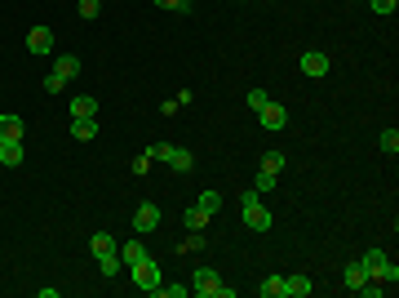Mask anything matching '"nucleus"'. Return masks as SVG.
Here are the masks:
<instances>
[{
    "label": "nucleus",
    "mask_w": 399,
    "mask_h": 298,
    "mask_svg": "<svg viewBox=\"0 0 399 298\" xmlns=\"http://www.w3.org/2000/svg\"><path fill=\"white\" fill-rule=\"evenodd\" d=\"M364 271H368V281H377V285H386V290H395V281H399V267L386 258V249H364Z\"/></svg>",
    "instance_id": "nucleus-1"
},
{
    "label": "nucleus",
    "mask_w": 399,
    "mask_h": 298,
    "mask_svg": "<svg viewBox=\"0 0 399 298\" xmlns=\"http://www.w3.org/2000/svg\"><path fill=\"white\" fill-rule=\"evenodd\" d=\"M89 249H93V258H98V267H102V276L111 281L116 271H120V245L111 241L107 232H93V241H89Z\"/></svg>",
    "instance_id": "nucleus-2"
},
{
    "label": "nucleus",
    "mask_w": 399,
    "mask_h": 298,
    "mask_svg": "<svg viewBox=\"0 0 399 298\" xmlns=\"http://www.w3.org/2000/svg\"><path fill=\"white\" fill-rule=\"evenodd\" d=\"M191 294L200 298H235L231 285H222V276H217L213 267H196V276H191Z\"/></svg>",
    "instance_id": "nucleus-3"
},
{
    "label": "nucleus",
    "mask_w": 399,
    "mask_h": 298,
    "mask_svg": "<svg viewBox=\"0 0 399 298\" xmlns=\"http://www.w3.org/2000/svg\"><path fill=\"white\" fill-rule=\"evenodd\" d=\"M151 161H164L173 174H191V165H196V156H191L187 147H173V142H151Z\"/></svg>",
    "instance_id": "nucleus-4"
},
{
    "label": "nucleus",
    "mask_w": 399,
    "mask_h": 298,
    "mask_svg": "<svg viewBox=\"0 0 399 298\" xmlns=\"http://www.w3.org/2000/svg\"><path fill=\"white\" fill-rule=\"evenodd\" d=\"M240 214H244L249 232H271V209L262 205V192H244V200H240Z\"/></svg>",
    "instance_id": "nucleus-5"
},
{
    "label": "nucleus",
    "mask_w": 399,
    "mask_h": 298,
    "mask_svg": "<svg viewBox=\"0 0 399 298\" xmlns=\"http://www.w3.org/2000/svg\"><path fill=\"white\" fill-rule=\"evenodd\" d=\"M129 276H133V285H138L142 294H155V290H160V263H155L151 254H142L138 263H129Z\"/></svg>",
    "instance_id": "nucleus-6"
},
{
    "label": "nucleus",
    "mask_w": 399,
    "mask_h": 298,
    "mask_svg": "<svg viewBox=\"0 0 399 298\" xmlns=\"http://www.w3.org/2000/svg\"><path fill=\"white\" fill-rule=\"evenodd\" d=\"M71 76H80V58H76V54H63V58L54 63V71L45 76V94H58Z\"/></svg>",
    "instance_id": "nucleus-7"
},
{
    "label": "nucleus",
    "mask_w": 399,
    "mask_h": 298,
    "mask_svg": "<svg viewBox=\"0 0 399 298\" xmlns=\"http://www.w3.org/2000/svg\"><path fill=\"white\" fill-rule=\"evenodd\" d=\"M155 228H160V205L142 200L138 214H133V232H138V236H147V232H155Z\"/></svg>",
    "instance_id": "nucleus-8"
},
{
    "label": "nucleus",
    "mask_w": 399,
    "mask_h": 298,
    "mask_svg": "<svg viewBox=\"0 0 399 298\" xmlns=\"http://www.w3.org/2000/svg\"><path fill=\"white\" fill-rule=\"evenodd\" d=\"M258 121H262V129H284L288 125V107L284 103H266L258 112Z\"/></svg>",
    "instance_id": "nucleus-9"
},
{
    "label": "nucleus",
    "mask_w": 399,
    "mask_h": 298,
    "mask_svg": "<svg viewBox=\"0 0 399 298\" xmlns=\"http://www.w3.org/2000/svg\"><path fill=\"white\" fill-rule=\"evenodd\" d=\"M302 71H306V76H329V54H320V50H306L302 54Z\"/></svg>",
    "instance_id": "nucleus-10"
},
{
    "label": "nucleus",
    "mask_w": 399,
    "mask_h": 298,
    "mask_svg": "<svg viewBox=\"0 0 399 298\" xmlns=\"http://www.w3.org/2000/svg\"><path fill=\"white\" fill-rule=\"evenodd\" d=\"M27 50H31L36 58L49 54V50H54V31H49V27H31V31H27Z\"/></svg>",
    "instance_id": "nucleus-11"
},
{
    "label": "nucleus",
    "mask_w": 399,
    "mask_h": 298,
    "mask_svg": "<svg viewBox=\"0 0 399 298\" xmlns=\"http://www.w3.org/2000/svg\"><path fill=\"white\" fill-rule=\"evenodd\" d=\"M342 281H346V290H350V294H359V285L368 281L364 263H359V258H350V263H346V271H342Z\"/></svg>",
    "instance_id": "nucleus-12"
},
{
    "label": "nucleus",
    "mask_w": 399,
    "mask_h": 298,
    "mask_svg": "<svg viewBox=\"0 0 399 298\" xmlns=\"http://www.w3.org/2000/svg\"><path fill=\"white\" fill-rule=\"evenodd\" d=\"M89 116H98V98H89V94L71 98V121H89Z\"/></svg>",
    "instance_id": "nucleus-13"
},
{
    "label": "nucleus",
    "mask_w": 399,
    "mask_h": 298,
    "mask_svg": "<svg viewBox=\"0 0 399 298\" xmlns=\"http://www.w3.org/2000/svg\"><path fill=\"white\" fill-rule=\"evenodd\" d=\"M311 290H315V285H311V276H284V298H306Z\"/></svg>",
    "instance_id": "nucleus-14"
},
{
    "label": "nucleus",
    "mask_w": 399,
    "mask_h": 298,
    "mask_svg": "<svg viewBox=\"0 0 399 298\" xmlns=\"http://www.w3.org/2000/svg\"><path fill=\"white\" fill-rule=\"evenodd\" d=\"M0 142H22V121L18 116H0Z\"/></svg>",
    "instance_id": "nucleus-15"
},
{
    "label": "nucleus",
    "mask_w": 399,
    "mask_h": 298,
    "mask_svg": "<svg viewBox=\"0 0 399 298\" xmlns=\"http://www.w3.org/2000/svg\"><path fill=\"white\" fill-rule=\"evenodd\" d=\"M71 138H80V142L98 138V116H89V121H71Z\"/></svg>",
    "instance_id": "nucleus-16"
},
{
    "label": "nucleus",
    "mask_w": 399,
    "mask_h": 298,
    "mask_svg": "<svg viewBox=\"0 0 399 298\" xmlns=\"http://www.w3.org/2000/svg\"><path fill=\"white\" fill-rule=\"evenodd\" d=\"M0 161L14 170V165H22V142H0Z\"/></svg>",
    "instance_id": "nucleus-17"
},
{
    "label": "nucleus",
    "mask_w": 399,
    "mask_h": 298,
    "mask_svg": "<svg viewBox=\"0 0 399 298\" xmlns=\"http://www.w3.org/2000/svg\"><path fill=\"white\" fill-rule=\"evenodd\" d=\"M142 254H147V249H142V236H138V241H129V245H120V263H125V267L138 263Z\"/></svg>",
    "instance_id": "nucleus-18"
},
{
    "label": "nucleus",
    "mask_w": 399,
    "mask_h": 298,
    "mask_svg": "<svg viewBox=\"0 0 399 298\" xmlns=\"http://www.w3.org/2000/svg\"><path fill=\"white\" fill-rule=\"evenodd\" d=\"M262 174H275V178H280V174H284V151H266V156H262Z\"/></svg>",
    "instance_id": "nucleus-19"
},
{
    "label": "nucleus",
    "mask_w": 399,
    "mask_h": 298,
    "mask_svg": "<svg viewBox=\"0 0 399 298\" xmlns=\"http://www.w3.org/2000/svg\"><path fill=\"white\" fill-rule=\"evenodd\" d=\"M377 147L386 151V156H395V151H399V129L391 125V129H382V138H377Z\"/></svg>",
    "instance_id": "nucleus-20"
},
{
    "label": "nucleus",
    "mask_w": 399,
    "mask_h": 298,
    "mask_svg": "<svg viewBox=\"0 0 399 298\" xmlns=\"http://www.w3.org/2000/svg\"><path fill=\"white\" fill-rule=\"evenodd\" d=\"M182 218H187V228H191V232H204V223H209V214H204L200 205H191V209L182 214Z\"/></svg>",
    "instance_id": "nucleus-21"
},
{
    "label": "nucleus",
    "mask_w": 399,
    "mask_h": 298,
    "mask_svg": "<svg viewBox=\"0 0 399 298\" xmlns=\"http://www.w3.org/2000/svg\"><path fill=\"white\" fill-rule=\"evenodd\" d=\"M196 205H200V209H204V214L213 218V214L222 209V196H217V192H200V200H196Z\"/></svg>",
    "instance_id": "nucleus-22"
},
{
    "label": "nucleus",
    "mask_w": 399,
    "mask_h": 298,
    "mask_svg": "<svg viewBox=\"0 0 399 298\" xmlns=\"http://www.w3.org/2000/svg\"><path fill=\"white\" fill-rule=\"evenodd\" d=\"M262 298H284V276H266L262 281Z\"/></svg>",
    "instance_id": "nucleus-23"
},
{
    "label": "nucleus",
    "mask_w": 399,
    "mask_h": 298,
    "mask_svg": "<svg viewBox=\"0 0 399 298\" xmlns=\"http://www.w3.org/2000/svg\"><path fill=\"white\" fill-rule=\"evenodd\" d=\"M160 9H169V14H191V0H155Z\"/></svg>",
    "instance_id": "nucleus-24"
},
{
    "label": "nucleus",
    "mask_w": 399,
    "mask_h": 298,
    "mask_svg": "<svg viewBox=\"0 0 399 298\" xmlns=\"http://www.w3.org/2000/svg\"><path fill=\"white\" fill-rule=\"evenodd\" d=\"M155 294H160V298H187V294H191V285H160Z\"/></svg>",
    "instance_id": "nucleus-25"
},
{
    "label": "nucleus",
    "mask_w": 399,
    "mask_h": 298,
    "mask_svg": "<svg viewBox=\"0 0 399 298\" xmlns=\"http://www.w3.org/2000/svg\"><path fill=\"white\" fill-rule=\"evenodd\" d=\"M275 183H280V178H275V174H262V170H258V178H253V192H271Z\"/></svg>",
    "instance_id": "nucleus-26"
},
{
    "label": "nucleus",
    "mask_w": 399,
    "mask_h": 298,
    "mask_svg": "<svg viewBox=\"0 0 399 298\" xmlns=\"http://www.w3.org/2000/svg\"><path fill=\"white\" fill-rule=\"evenodd\" d=\"M266 103H271V94H266V89H249V107H253V112H262Z\"/></svg>",
    "instance_id": "nucleus-27"
},
{
    "label": "nucleus",
    "mask_w": 399,
    "mask_h": 298,
    "mask_svg": "<svg viewBox=\"0 0 399 298\" xmlns=\"http://www.w3.org/2000/svg\"><path fill=\"white\" fill-rule=\"evenodd\" d=\"M191 249H204V232H191L187 241H182V249H178V254H191Z\"/></svg>",
    "instance_id": "nucleus-28"
},
{
    "label": "nucleus",
    "mask_w": 399,
    "mask_h": 298,
    "mask_svg": "<svg viewBox=\"0 0 399 298\" xmlns=\"http://www.w3.org/2000/svg\"><path fill=\"white\" fill-rule=\"evenodd\" d=\"M147 170H151V151H142V156H133V174L142 178V174H147Z\"/></svg>",
    "instance_id": "nucleus-29"
},
{
    "label": "nucleus",
    "mask_w": 399,
    "mask_h": 298,
    "mask_svg": "<svg viewBox=\"0 0 399 298\" xmlns=\"http://www.w3.org/2000/svg\"><path fill=\"white\" fill-rule=\"evenodd\" d=\"M395 5H399V0H373V9H377V14H395Z\"/></svg>",
    "instance_id": "nucleus-30"
},
{
    "label": "nucleus",
    "mask_w": 399,
    "mask_h": 298,
    "mask_svg": "<svg viewBox=\"0 0 399 298\" xmlns=\"http://www.w3.org/2000/svg\"><path fill=\"white\" fill-rule=\"evenodd\" d=\"M76 5H84V0H76Z\"/></svg>",
    "instance_id": "nucleus-31"
},
{
    "label": "nucleus",
    "mask_w": 399,
    "mask_h": 298,
    "mask_svg": "<svg viewBox=\"0 0 399 298\" xmlns=\"http://www.w3.org/2000/svg\"><path fill=\"white\" fill-rule=\"evenodd\" d=\"M0 165H5V161H0Z\"/></svg>",
    "instance_id": "nucleus-32"
}]
</instances>
